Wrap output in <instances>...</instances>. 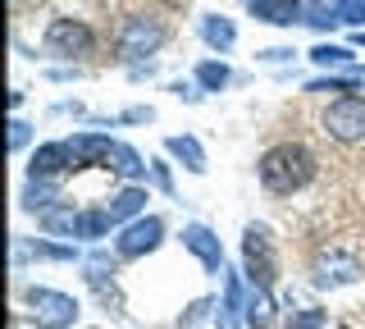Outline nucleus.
Instances as JSON below:
<instances>
[{"mask_svg": "<svg viewBox=\"0 0 365 329\" xmlns=\"http://www.w3.org/2000/svg\"><path fill=\"white\" fill-rule=\"evenodd\" d=\"M311 279H315V288H342V283L361 279V260L351 252H319Z\"/></svg>", "mask_w": 365, "mask_h": 329, "instance_id": "obj_8", "label": "nucleus"}, {"mask_svg": "<svg viewBox=\"0 0 365 329\" xmlns=\"http://www.w3.org/2000/svg\"><path fill=\"white\" fill-rule=\"evenodd\" d=\"M28 138H32V128L23 119H9V151H23L28 146Z\"/></svg>", "mask_w": 365, "mask_h": 329, "instance_id": "obj_28", "label": "nucleus"}, {"mask_svg": "<svg viewBox=\"0 0 365 329\" xmlns=\"http://www.w3.org/2000/svg\"><path fill=\"white\" fill-rule=\"evenodd\" d=\"M356 46H365V28H361V32H356Z\"/></svg>", "mask_w": 365, "mask_h": 329, "instance_id": "obj_32", "label": "nucleus"}, {"mask_svg": "<svg viewBox=\"0 0 365 329\" xmlns=\"http://www.w3.org/2000/svg\"><path fill=\"white\" fill-rule=\"evenodd\" d=\"M182 247H187L205 270L224 275V247H220V238H215V229H205V224H187V229H182Z\"/></svg>", "mask_w": 365, "mask_h": 329, "instance_id": "obj_10", "label": "nucleus"}, {"mask_svg": "<svg viewBox=\"0 0 365 329\" xmlns=\"http://www.w3.org/2000/svg\"><path fill=\"white\" fill-rule=\"evenodd\" d=\"M165 24H160L155 14H133V19H123V28H119V60L123 64H137V60H146V55H155L160 46H165Z\"/></svg>", "mask_w": 365, "mask_h": 329, "instance_id": "obj_3", "label": "nucleus"}, {"mask_svg": "<svg viewBox=\"0 0 365 329\" xmlns=\"http://www.w3.org/2000/svg\"><path fill=\"white\" fill-rule=\"evenodd\" d=\"M306 24L311 28H334L338 24V0H306Z\"/></svg>", "mask_w": 365, "mask_h": 329, "instance_id": "obj_21", "label": "nucleus"}, {"mask_svg": "<svg viewBox=\"0 0 365 329\" xmlns=\"http://www.w3.org/2000/svg\"><path fill=\"white\" fill-rule=\"evenodd\" d=\"M247 320V302H242V275L224 270V306H220V329H237Z\"/></svg>", "mask_w": 365, "mask_h": 329, "instance_id": "obj_13", "label": "nucleus"}, {"mask_svg": "<svg viewBox=\"0 0 365 329\" xmlns=\"http://www.w3.org/2000/svg\"><path fill=\"white\" fill-rule=\"evenodd\" d=\"M160 243H165V220H160V215H137L128 229L114 238V252H119L123 260H137V256L155 252Z\"/></svg>", "mask_w": 365, "mask_h": 329, "instance_id": "obj_7", "label": "nucleus"}, {"mask_svg": "<svg viewBox=\"0 0 365 329\" xmlns=\"http://www.w3.org/2000/svg\"><path fill=\"white\" fill-rule=\"evenodd\" d=\"M329 325V315L319 311V306H306V311H292V320H288V329H324Z\"/></svg>", "mask_w": 365, "mask_h": 329, "instance_id": "obj_26", "label": "nucleus"}, {"mask_svg": "<svg viewBox=\"0 0 365 329\" xmlns=\"http://www.w3.org/2000/svg\"><path fill=\"white\" fill-rule=\"evenodd\" d=\"M210 306H215L210 298H201V302H192V306H187V311H182V315H178V329H197V325L205 320V315H210Z\"/></svg>", "mask_w": 365, "mask_h": 329, "instance_id": "obj_27", "label": "nucleus"}, {"mask_svg": "<svg viewBox=\"0 0 365 329\" xmlns=\"http://www.w3.org/2000/svg\"><path fill=\"white\" fill-rule=\"evenodd\" d=\"M23 302L32 306V320L37 329H68L78 320V302L68 293H55V288H28Z\"/></svg>", "mask_w": 365, "mask_h": 329, "instance_id": "obj_6", "label": "nucleus"}, {"mask_svg": "<svg viewBox=\"0 0 365 329\" xmlns=\"http://www.w3.org/2000/svg\"><path fill=\"white\" fill-rule=\"evenodd\" d=\"M165 151L174 156V161H182L187 174H205V151H201V142L192 138V133H174V138H165Z\"/></svg>", "mask_w": 365, "mask_h": 329, "instance_id": "obj_14", "label": "nucleus"}, {"mask_svg": "<svg viewBox=\"0 0 365 329\" xmlns=\"http://www.w3.org/2000/svg\"><path fill=\"white\" fill-rule=\"evenodd\" d=\"M142 206H146V188H137V183L119 188V192H114V197L106 201V211H110V220H114V224L137 220V215H142Z\"/></svg>", "mask_w": 365, "mask_h": 329, "instance_id": "obj_15", "label": "nucleus"}, {"mask_svg": "<svg viewBox=\"0 0 365 329\" xmlns=\"http://www.w3.org/2000/svg\"><path fill=\"white\" fill-rule=\"evenodd\" d=\"M201 41L210 51H233V41H237V28H233V19H224V14H205L201 19Z\"/></svg>", "mask_w": 365, "mask_h": 329, "instance_id": "obj_16", "label": "nucleus"}, {"mask_svg": "<svg viewBox=\"0 0 365 329\" xmlns=\"http://www.w3.org/2000/svg\"><path fill=\"white\" fill-rule=\"evenodd\" d=\"M68 169H78L68 142H41L37 151H32V161H28V178H64Z\"/></svg>", "mask_w": 365, "mask_h": 329, "instance_id": "obj_9", "label": "nucleus"}, {"mask_svg": "<svg viewBox=\"0 0 365 329\" xmlns=\"http://www.w3.org/2000/svg\"><path fill=\"white\" fill-rule=\"evenodd\" d=\"M228 78H233V74H228L224 60H201L197 64V87H201V92H220V87H228Z\"/></svg>", "mask_w": 365, "mask_h": 329, "instance_id": "obj_20", "label": "nucleus"}, {"mask_svg": "<svg viewBox=\"0 0 365 329\" xmlns=\"http://www.w3.org/2000/svg\"><path fill=\"white\" fill-rule=\"evenodd\" d=\"M242 275L251 288H274L279 279V256H274V238L265 224H247L242 233Z\"/></svg>", "mask_w": 365, "mask_h": 329, "instance_id": "obj_2", "label": "nucleus"}, {"mask_svg": "<svg viewBox=\"0 0 365 329\" xmlns=\"http://www.w3.org/2000/svg\"><path fill=\"white\" fill-rule=\"evenodd\" d=\"M247 9L260 24H274V28L306 24V0H247Z\"/></svg>", "mask_w": 365, "mask_h": 329, "instance_id": "obj_11", "label": "nucleus"}, {"mask_svg": "<svg viewBox=\"0 0 365 329\" xmlns=\"http://www.w3.org/2000/svg\"><path fill=\"white\" fill-rule=\"evenodd\" d=\"M274 298H269V288H251L247 293V329H269L274 325Z\"/></svg>", "mask_w": 365, "mask_h": 329, "instance_id": "obj_18", "label": "nucleus"}, {"mask_svg": "<svg viewBox=\"0 0 365 329\" xmlns=\"http://www.w3.org/2000/svg\"><path fill=\"white\" fill-rule=\"evenodd\" d=\"M319 123H324V133L342 146L351 142H365V96H338L324 106V115H319Z\"/></svg>", "mask_w": 365, "mask_h": 329, "instance_id": "obj_5", "label": "nucleus"}, {"mask_svg": "<svg viewBox=\"0 0 365 329\" xmlns=\"http://www.w3.org/2000/svg\"><path fill=\"white\" fill-rule=\"evenodd\" d=\"M334 329H351V325H334Z\"/></svg>", "mask_w": 365, "mask_h": 329, "instance_id": "obj_33", "label": "nucleus"}, {"mask_svg": "<svg viewBox=\"0 0 365 329\" xmlns=\"http://www.w3.org/2000/svg\"><path fill=\"white\" fill-rule=\"evenodd\" d=\"M23 256H41V260H73V247H55V243H23L19 238V260Z\"/></svg>", "mask_w": 365, "mask_h": 329, "instance_id": "obj_23", "label": "nucleus"}, {"mask_svg": "<svg viewBox=\"0 0 365 329\" xmlns=\"http://www.w3.org/2000/svg\"><path fill=\"white\" fill-rule=\"evenodd\" d=\"M78 215H83V211H73V206H46V211H37V224H41L46 233L78 238Z\"/></svg>", "mask_w": 365, "mask_h": 329, "instance_id": "obj_17", "label": "nucleus"}, {"mask_svg": "<svg viewBox=\"0 0 365 329\" xmlns=\"http://www.w3.org/2000/svg\"><path fill=\"white\" fill-rule=\"evenodd\" d=\"M106 169H114V174H119V178H128V183L146 174L142 156H137L133 146H123V142H114V146H110V161H106Z\"/></svg>", "mask_w": 365, "mask_h": 329, "instance_id": "obj_19", "label": "nucleus"}, {"mask_svg": "<svg viewBox=\"0 0 365 329\" xmlns=\"http://www.w3.org/2000/svg\"><path fill=\"white\" fill-rule=\"evenodd\" d=\"M110 229H114L110 211H83L78 215V238H106Z\"/></svg>", "mask_w": 365, "mask_h": 329, "instance_id": "obj_22", "label": "nucleus"}, {"mask_svg": "<svg viewBox=\"0 0 365 329\" xmlns=\"http://www.w3.org/2000/svg\"><path fill=\"white\" fill-rule=\"evenodd\" d=\"M311 60L319 64V69H342V64H351V51L334 46V41H319V46L311 51Z\"/></svg>", "mask_w": 365, "mask_h": 329, "instance_id": "obj_24", "label": "nucleus"}, {"mask_svg": "<svg viewBox=\"0 0 365 329\" xmlns=\"http://www.w3.org/2000/svg\"><path fill=\"white\" fill-rule=\"evenodd\" d=\"M256 174H260V183H265V192L292 197V192H302L319 174V161H315V151L306 142H274L256 161Z\"/></svg>", "mask_w": 365, "mask_h": 329, "instance_id": "obj_1", "label": "nucleus"}, {"mask_svg": "<svg viewBox=\"0 0 365 329\" xmlns=\"http://www.w3.org/2000/svg\"><path fill=\"white\" fill-rule=\"evenodd\" d=\"M46 51L51 55H60V60H87L91 51H96V32H91L83 19H51L46 24Z\"/></svg>", "mask_w": 365, "mask_h": 329, "instance_id": "obj_4", "label": "nucleus"}, {"mask_svg": "<svg viewBox=\"0 0 365 329\" xmlns=\"http://www.w3.org/2000/svg\"><path fill=\"white\" fill-rule=\"evenodd\" d=\"M160 5H165V9H187L192 0H160Z\"/></svg>", "mask_w": 365, "mask_h": 329, "instance_id": "obj_31", "label": "nucleus"}, {"mask_svg": "<svg viewBox=\"0 0 365 329\" xmlns=\"http://www.w3.org/2000/svg\"><path fill=\"white\" fill-rule=\"evenodd\" d=\"M110 138L106 133H73L68 138V151H73V161H78V169L83 165H106L110 161Z\"/></svg>", "mask_w": 365, "mask_h": 329, "instance_id": "obj_12", "label": "nucleus"}, {"mask_svg": "<svg viewBox=\"0 0 365 329\" xmlns=\"http://www.w3.org/2000/svg\"><path fill=\"white\" fill-rule=\"evenodd\" d=\"M338 24H347V28H365V0H338Z\"/></svg>", "mask_w": 365, "mask_h": 329, "instance_id": "obj_25", "label": "nucleus"}, {"mask_svg": "<svg viewBox=\"0 0 365 329\" xmlns=\"http://www.w3.org/2000/svg\"><path fill=\"white\" fill-rule=\"evenodd\" d=\"M260 55H265V60H274V64H279V60H292V46H269V51H260Z\"/></svg>", "mask_w": 365, "mask_h": 329, "instance_id": "obj_30", "label": "nucleus"}, {"mask_svg": "<svg viewBox=\"0 0 365 329\" xmlns=\"http://www.w3.org/2000/svg\"><path fill=\"white\" fill-rule=\"evenodd\" d=\"M151 174H155V183L165 188V192H174V178H169V165L165 161H151Z\"/></svg>", "mask_w": 365, "mask_h": 329, "instance_id": "obj_29", "label": "nucleus"}]
</instances>
